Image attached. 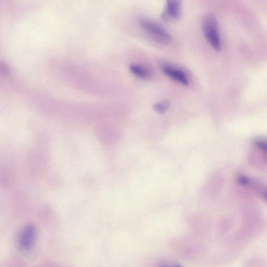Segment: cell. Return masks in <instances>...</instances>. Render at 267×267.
I'll list each match as a JSON object with an SVG mask.
<instances>
[{"label":"cell","mask_w":267,"mask_h":267,"mask_svg":"<svg viewBox=\"0 0 267 267\" xmlns=\"http://www.w3.org/2000/svg\"><path fill=\"white\" fill-rule=\"evenodd\" d=\"M161 267H171V266H169L167 265H163ZM174 267H182V266H181L180 265H176V266H174Z\"/></svg>","instance_id":"obj_11"},{"label":"cell","mask_w":267,"mask_h":267,"mask_svg":"<svg viewBox=\"0 0 267 267\" xmlns=\"http://www.w3.org/2000/svg\"><path fill=\"white\" fill-rule=\"evenodd\" d=\"M37 237V230L32 224L25 226L19 233L17 243L20 249L27 251L34 246Z\"/></svg>","instance_id":"obj_3"},{"label":"cell","mask_w":267,"mask_h":267,"mask_svg":"<svg viewBox=\"0 0 267 267\" xmlns=\"http://www.w3.org/2000/svg\"><path fill=\"white\" fill-rule=\"evenodd\" d=\"M257 147L261 149L262 151L266 152V145L265 143L261 141H257L256 143Z\"/></svg>","instance_id":"obj_9"},{"label":"cell","mask_w":267,"mask_h":267,"mask_svg":"<svg viewBox=\"0 0 267 267\" xmlns=\"http://www.w3.org/2000/svg\"><path fill=\"white\" fill-rule=\"evenodd\" d=\"M238 182L240 184L242 185H246L249 182L248 178L245 176H240L238 177Z\"/></svg>","instance_id":"obj_8"},{"label":"cell","mask_w":267,"mask_h":267,"mask_svg":"<svg viewBox=\"0 0 267 267\" xmlns=\"http://www.w3.org/2000/svg\"><path fill=\"white\" fill-rule=\"evenodd\" d=\"M129 69L134 75L139 78L146 79L149 75V73L146 68L138 65L132 64Z\"/></svg>","instance_id":"obj_6"},{"label":"cell","mask_w":267,"mask_h":267,"mask_svg":"<svg viewBox=\"0 0 267 267\" xmlns=\"http://www.w3.org/2000/svg\"><path fill=\"white\" fill-rule=\"evenodd\" d=\"M170 105V104L168 101H162L154 105L153 109L156 112L163 114L167 111Z\"/></svg>","instance_id":"obj_7"},{"label":"cell","mask_w":267,"mask_h":267,"mask_svg":"<svg viewBox=\"0 0 267 267\" xmlns=\"http://www.w3.org/2000/svg\"><path fill=\"white\" fill-rule=\"evenodd\" d=\"M163 72L177 82L183 85H188V80L186 74L182 71L171 66H166L162 68Z\"/></svg>","instance_id":"obj_5"},{"label":"cell","mask_w":267,"mask_h":267,"mask_svg":"<svg viewBox=\"0 0 267 267\" xmlns=\"http://www.w3.org/2000/svg\"><path fill=\"white\" fill-rule=\"evenodd\" d=\"M139 25L156 41L164 44H167L171 41L170 35L159 25L146 20L140 21Z\"/></svg>","instance_id":"obj_2"},{"label":"cell","mask_w":267,"mask_h":267,"mask_svg":"<svg viewBox=\"0 0 267 267\" xmlns=\"http://www.w3.org/2000/svg\"><path fill=\"white\" fill-rule=\"evenodd\" d=\"M181 8L180 2L177 0H169L161 16V18L164 20L179 18L181 14Z\"/></svg>","instance_id":"obj_4"},{"label":"cell","mask_w":267,"mask_h":267,"mask_svg":"<svg viewBox=\"0 0 267 267\" xmlns=\"http://www.w3.org/2000/svg\"><path fill=\"white\" fill-rule=\"evenodd\" d=\"M8 70V67L3 63H0V72L5 73Z\"/></svg>","instance_id":"obj_10"},{"label":"cell","mask_w":267,"mask_h":267,"mask_svg":"<svg viewBox=\"0 0 267 267\" xmlns=\"http://www.w3.org/2000/svg\"><path fill=\"white\" fill-rule=\"evenodd\" d=\"M203 31L206 40L216 51H220L221 41L217 20L211 14H208L203 19Z\"/></svg>","instance_id":"obj_1"}]
</instances>
